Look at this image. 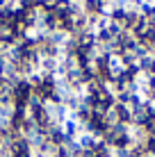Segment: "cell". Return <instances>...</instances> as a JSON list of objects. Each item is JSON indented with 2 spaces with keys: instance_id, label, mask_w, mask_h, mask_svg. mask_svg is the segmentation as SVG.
I'll list each match as a JSON object with an SVG mask.
<instances>
[{
  "instance_id": "obj_1",
  "label": "cell",
  "mask_w": 155,
  "mask_h": 157,
  "mask_svg": "<svg viewBox=\"0 0 155 157\" xmlns=\"http://www.w3.org/2000/svg\"><path fill=\"white\" fill-rule=\"evenodd\" d=\"M73 0H55V2H52V14H57V16H68L71 14V9H73Z\"/></svg>"
},
{
  "instance_id": "obj_2",
  "label": "cell",
  "mask_w": 155,
  "mask_h": 157,
  "mask_svg": "<svg viewBox=\"0 0 155 157\" xmlns=\"http://www.w3.org/2000/svg\"><path fill=\"white\" fill-rule=\"evenodd\" d=\"M137 66H139V71H141L144 75H153V78H155V55L141 57L139 62H137Z\"/></svg>"
},
{
  "instance_id": "obj_3",
  "label": "cell",
  "mask_w": 155,
  "mask_h": 157,
  "mask_svg": "<svg viewBox=\"0 0 155 157\" xmlns=\"http://www.w3.org/2000/svg\"><path fill=\"white\" fill-rule=\"evenodd\" d=\"M144 148H146V153L151 157H155V137H148L146 141H144Z\"/></svg>"
}]
</instances>
